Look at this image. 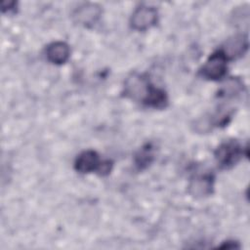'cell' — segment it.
I'll list each match as a JSON object with an SVG mask.
<instances>
[{
	"label": "cell",
	"instance_id": "cell-1",
	"mask_svg": "<svg viewBox=\"0 0 250 250\" xmlns=\"http://www.w3.org/2000/svg\"><path fill=\"white\" fill-rule=\"evenodd\" d=\"M123 93L126 98L153 108H163L168 103L166 92L152 85L146 75L138 72L126 78Z\"/></svg>",
	"mask_w": 250,
	"mask_h": 250
},
{
	"label": "cell",
	"instance_id": "cell-2",
	"mask_svg": "<svg viewBox=\"0 0 250 250\" xmlns=\"http://www.w3.org/2000/svg\"><path fill=\"white\" fill-rule=\"evenodd\" d=\"M243 155V148L237 141L229 140L222 143L215 150V159L223 169L233 167Z\"/></svg>",
	"mask_w": 250,
	"mask_h": 250
},
{
	"label": "cell",
	"instance_id": "cell-3",
	"mask_svg": "<svg viewBox=\"0 0 250 250\" xmlns=\"http://www.w3.org/2000/svg\"><path fill=\"white\" fill-rule=\"evenodd\" d=\"M228 59L221 49L215 51L207 59L206 62L200 68V75L212 81H218L225 77L228 69Z\"/></svg>",
	"mask_w": 250,
	"mask_h": 250
},
{
	"label": "cell",
	"instance_id": "cell-4",
	"mask_svg": "<svg viewBox=\"0 0 250 250\" xmlns=\"http://www.w3.org/2000/svg\"><path fill=\"white\" fill-rule=\"evenodd\" d=\"M157 19L158 13L155 8L149 6H141L133 12L130 24L135 30L145 31L155 25Z\"/></svg>",
	"mask_w": 250,
	"mask_h": 250
},
{
	"label": "cell",
	"instance_id": "cell-5",
	"mask_svg": "<svg viewBox=\"0 0 250 250\" xmlns=\"http://www.w3.org/2000/svg\"><path fill=\"white\" fill-rule=\"evenodd\" d=\"M102 16V8L95 3H83L75 8L71 14L75 23L89 27L95 24Z\"/></svg>",
	"mask_w": 250,
	"mask_h": 250
},
{
	"label": "cell",
	"instance_id": "cell-6",
	"mask_svg": "<svg viewBox=\"0 0 250 250\" xmlns=\"http://www.w3.org/2000/svg\"><path fill=\"white\" fill-rule=\"evenodd\" d=\"M214 178L211 174L197 175L188 184V193L195 198H204L213 193Z\"/></svg>",
	"mask_w": 250,
	"mask_h": 250
},
{
	"label": "cell",
	"instance_id": "cell-7",
	"mask_svg": "<svg viewBox=\"0 0 250 250\" xmlns=\"http://www.w3.org/2000/svg\"><path fill=\"white\" fill-rule=\"evenodd\" d=\"M103 160L97 151L88 149L82 151L74 161V169L81 174L99 172Z\"/></svg>",
	"mask_w": 250,
	"mask_h": 250
},
{
	"label": "cell",
	"instance_id": "cell-8",
	"mask_svg": "<svg viewBox=\"0 0 250 250\" xmlns=\"http://www.w3.org/2000/svg\"><path fill=\"white\" fill-rule=\"evenodd\" d=\"M248 40L243 34H236L229 38L221 50L228 60H235L241 58L247 51Z\"/></svg>",
	"mask_w": 250,
	"mask_h": 250
},
{
	"label": "cell",
	"instance_id": "cell-9",
	"mask_svg": "<svg viewBox=\"0 0 250 250\" xmlns=\"http://www.w3.org/2000/svg\"><path fill=\"white\" fill-rule=\"evenodd\" d=\"M70 56L69 46L62 41L50 43L46 48V58L54 64H63Z\"/></svg>",
	"mask_w": 250,
	"mask_h": 250
},
{
	"label": "cell",
	"instance_id": "cell-10",
	"mask_svg": "<svg viewBox=\"0 0 250 250\" xmlns=\"http://www.w3.org/2000/svg\"><path fill=\"white\" fill-rule=\"evenodd\" d=\"M154 154H153V146L151 144H146L143 146L135 154L134 160L135 165L138 167V169L143 170L148 167L151 162L153 161Z\"/></svg>",
	"mask_w": 250,
	"mask_h": 250
},
{
	"label": "cell",
	"instance_id": "cell-11",
	"mask_svg": "<svg viewBox=\"0 0 250 250\" xmlns=\"http://www.w3.org/2000/svg\"><path fill=\"white\" fill-rule=\"evenodd\" d=\"M243 90V83L239 78L231 77L228 79L219 90L218 96L221 98H232Z\"/></svg>",
	"mask_w": 250,
	"mask_h": 250
},
{
	"label": "cell",
	"instance_id": "cell-12",
	"mask_svg": "<svg viewBox=\"0 0 250 250\" xmlns=\"http://www.w3.org/2000/svg\"><path fill=\"white\" fill-rule=\"evenodd\" d=\"M248 17H249V9L248 6L238 7L233 11V16H231L234 25H242V22L248 24Z\"/></svg>",
	"mask_w": 250,
	"mask_h": 250
},
{
	"label": "cell",
	"instance_id": "cell-13",
	"mask_svg": "<svg viewBox=\"0 0 250 250\" xmlns=\"http://www.w3.org/2000/svg\"><path fill=\"white\" fill-rule=\"evenodd\" d=\"M17 6V3L14 1H2L1 2V10L3 13H10L12 11H15Z\"/></svg>",
	"mask_w": 250,
	"mask_h": 250
}]
</instances>
